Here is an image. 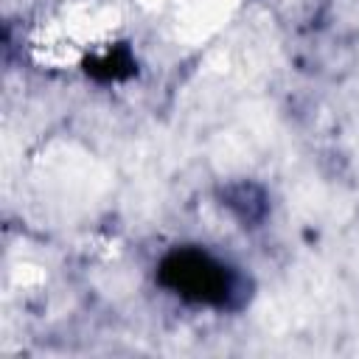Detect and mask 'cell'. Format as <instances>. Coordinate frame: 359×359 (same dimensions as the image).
Masks as SVG:
<instances>
[{
    "instance_id": "cell-2",
    "label": "cell",
    "mask_w": 359,
    "mask_h": 359,
    "mask_svg": "<svg viewBox=\"0 0 359 359\" xmlns=\"http://www.w3.org/2000/svg\"><path fill=\"white\" fill-rule=\"evenodd\" d=\"M219 205L244 227L255 230L264 224L269 213V196L266 191L252 180H236L219 188Z\"/></svg>"
},
{
    "instance_id": "cell-1",
    "label": "cell",
    "mask_w": 359,
    "mask_h": 359,
    "mask_svg": "<svg viewBox=\"0 0 359 359\" xmlns=\"http://www.w3.org/2000/svg\"><path fill=\"white\" fill-rule=\"evenodd\" d=\"M157 283L191 306H208L219 311L244 309L252 289L233 264L194 244L171 247L157 261Z\"/></svg>"
},
{
    "instance_id": "cell-3",
    "label": "cell",
    "mask_w": 359,
    "mask_h": 359,
    "mask_svg": "<svg viewBox=\"0 0 359 359\" xmlns=\"http://www.w3.org/2000/svg\"><path fill=\"white\" fill-rule=\"evenodd\" d=\"M84 70L95 81H123V79L135 76L137 62H135L129 45H112L101 56H90L84 62Z\"/></svg>"
}]
</instances>
